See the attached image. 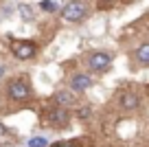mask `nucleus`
<instances>
[{
    "instance_id": "f03ea898",
    "label": "nucleus",
    "mask_w": 149,
    "mask_h": 147,
    "mask_svg": "<svg viewBox=\"0 0 149 147\" xmlns=\"http://www.w3.org/2000/svg\"><path fill=\"white\" fill-rule=\"evenodd\" d=\"M88 15V7L81 2V0H72L61 9V18L66 22H81V20Z\"/></svg>"
},
{
    "instance_id": "9d476101",
    "label": "nucleus",
    "mask_w": 149,
    "mask_h": 147,
    "mask_svg": "<svg viewBox=\"0 0 149 147\" xmlns=\"http://www.w3.org/2000/svg\"><path fill=\"white\" fill-rule=\"evenodd\" d=\"M18 13L22 15L24 22H33V20H35V13H33V9H31L29 5H24V2H22V5H18Z\"/></svg>"
},
{
    "instance_id": "0eeeda50",
    "label": "nucleus",
    "mask_w": 149,
    "mask_h": 147,
    "mask_svg": "<svg viewBox=\"0 0 149 147\" xmlns=\"http://www.w3.org/2000/svg\"><path fill=\"white\" fill-rule=\"evenodd\" d=\"M88 88H92V77L86 73H77L72 75V79H70V90L74 92H86Z\"/></svg>"
},
{
    "instance_id": "423d86ee",
    "label": "nucleus",
    "mask_w": 149,
    "mask_h": 147,
    "mask_svg": "<svg viewBox=\"0 0 149 147\" xmlns=\"http://www.w3.org/2000/svg\"><path fill=\"white\" fill-rule=\"evenodd\" d=\"M118 106H121L123 110H136V108L140 106V97L136 94V92H132V90H123L121 94H118Z\"/></svg>"
},
{
    "instance_id": "20e7f679",
    "label": "nucleus",
    "mask_w": 149,
    "mask_h": 147,
    "mask_svg": "<svg viewBox=\"0 0 149 147\" xmlns=\"http://www.w3.org/2000/svg\"><path fill=\"white\" fill-rule=\"evenodd\" d=\"M7 94L13 101H26L31 97V86H29L24 79H13V81L7 86Z\"/></svg>"
},
{
    "instance_id": "7ed1b4c3",
    "label": "nucleus",
    "mask_w": 149,
    "mask_h": 147,
    "mask_svg": "<svg viewBox=\"0 0 149 147\" xmlns=\"http://www.w3.org/2000/svg\"><path fill=\"white\" fill-rule=\"evenodd\" d=\"M11 53L18 60H33L37 55V46L29 40H11Z\"/></svg>"
},
{
    "instance_id": "1a4fd4ad",
    "label": "nucleus",
    "mask_w": 149,
    "mask_h": 147,
    "mask_svg": "<svg viewBox=\"0 0 149 147\" xmlns=\"http://www.w3.org/2000/svg\"><path fill=\"white\" fill-rule=\"evenodd\" d=\"M136 60L140 62V64H145V66H149V44H140L138 48H136Z\"/></svg>"
},
{
    "instance_id": "6e6552de",
    "label": "nucleus",
    "mask_w": 149,
    "mask_h": 147,
    "mask_svg": "<svg viewBox=\"0 0 149 147\" xmlns=\"http://www.w3.org/2000/svg\"><path fill=\"white\" fill-rule=\"evenodd\" d=\"M74 94L70 90H59V92H55V103L57 106H64V108H68V106H74Z\"/></svg>"
},
{
    "instance_id": "f257e3e1",
    "label": "nucleus",
    "mask_w": 149,
    "mask_h": 147,
    "mask_svg": "<svg viewBox=\"0 0 149 147\" xmlns=\"http://www.w3.org/2000/svg\"><path fill=\"white\" fill-rule=\"evenodd\" d=\"M46 123H48V127L64 130V127H68V123H70V112L66 110L64 106H55V108H51V110L46 112Z\"/></svg>"
},
{
    "instance_id": "9b49d317",
    "label": "nucleus",
    "mask_w": 149,
    "mask_h": 147,
    "mask_svg": "<svg viewBox=\"0 0 149 147\" xmlns=\"http://www.w3.org/2000/svg\"><path fill=\"white\" fill-rule=\"evenodd\" d=\"M26 147H48V138L46 136H31Z\"/></svg>"
},
{
    "instance_id": "ddd939ff",
    "label": "nucleus",
    "mask_w": 149,
    "mask_h": 147,
    "mask_svg": "<svg viewBox=\"0 0 149 147\" xmlns=\"http://www.w3.org/2000/svg\"><path fill=\"white\" fill-rule=\"evenodd\" d=\"M77 143L79 141H61V143H57V145H53V147H77Z\"/></svg>"
},
{
    "instance_id": "4468645a",
    "label": "nucleus",
    "mask_w": 149,
    "mask_h": 147,
    "mask_svg": "<svg viewBox=\"0 0 149 147\" xmlns=\"http://www.w3.org/2000/svg\"><path fill=\"white\" fill-rule=\"evenodd\" d=\"M90 116V108H84V110H79V119H88Z\"/></svg>"
},
{
    "instance_id": "2eb2a0df",
    "label": "nucleus",
    "mask_w": 149,
    "mask_h": 147,
    "mask_svg": "<svg viewBox=\"0 0 149 147\" xmlns=\"http://www.w3.org/2000/svg\"><path fill=\"white\" fill-rule=\"evenodd\" d=\"M5 73H7V68H5V66H2V64H0V79L5 77Z\"/></svg>"
},
{
    "instance_id": "f8f14e48",
    "label": "nucleus",
    "mask_w": 149,
    "mask_h": 147,
    "mask_svg": "<svg viewBox=\"0 0 149 147\" xmlns=\"http://www.w3.org/2000/svg\"><path fill=\"white\" fill-rule=\"evenodd\" d=\"M40 9L46 11V13H55V11L59 9V5H57L55 0H42V2H40Z\"/></svg>"
},
{
    "instance_id": "dca6fc26",
    "label": "nucleus",
    "mask_w": 149,
    "mask_h": 147,
    "mask_svg": "<svg viewBox=\"0 0 149 147\" xmlns=\"http://www.w3.org/2000/svg\"><path fill=\"white\" fill-rule=\"evenodd\" d=\"M125 2H132V0H125Z\"/></svg>"
},
{
    "instance_id": "39448f33",
    "label": "nucleus",
    "mask_w": 149,
    "mask_h": 147,
    "mask_svg": "<svg viewBox=\"0 0 149 147\" xmlns=\"http://www.w3.org/2000/svg\"><path fill=\"white\" fill-rule=\"evenodd\" d=\"M88 66L94 70V73H105L112 66V55L105 51H94L88 55Z\"/></svg>"
}]
</instances>
